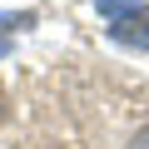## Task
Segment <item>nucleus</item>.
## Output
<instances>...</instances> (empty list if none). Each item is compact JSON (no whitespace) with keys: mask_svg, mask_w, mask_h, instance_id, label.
I'll return each instance as SVG.
<instances>
[{"mask_svg":"<svg viewBox=\"0 0 149 149\" xmlns=\"http://www.w3.org/2000/svg\"><path fill=\"white\" fill-rule=\"evenodd\" d=\"M30 20H35V15H10V20H0V55H10V35H5V30H10V25H30Z\"/></svg>","mask_w":149,"mask_h":149,"instance_id":"obj_2","label":"nucleus"},{"mask_svg":"<svg viewBox=\"0 0 149 149\" xmlns=\"http://www.w3.org/2000/svg\"><path fill=\"white\" fill-rule=\"evenodd\" d=\"M134 5H139V0H100L104 15H124V10H134Z\"/></svg>","mask_w":149,"mask_h":149,"instance_id":"obj_3","label":"nucleus"},{"mask_svg":"<svg viewBox=\"0 0 149 149\" xmlns=\"http://www.w3.org/2000/svg\"><path fill=\"white\" fill-rule=\"evenodd\" d=\"M109 40L124 50H149V5H134L109 20Z\"/></svg>","mask_w":149,"mask_h":149,"instance_id":"obj_1","label":"nucleus"},{"mask_svg":"<svg viewBox=\"0 0 149 149\" xmlns=\"http://www.w3.org/2000/svg\"><path fill=\"white\" fill-rule=\"evenodd\" d=\"M0 114H5V100H0Z\"/></svg>","mask_w":149,"mask_h":149,"instance_id":"obj_5","label":"nucleus"},{"mask_svg":"<svg viewBox=\"0 0 149 149\" xmlns=\"http://www.w3.org/2000/svg\"><path fill=\"white\" fill-rule=\"evenodd\" d=\"M129 149H149V124H144V129H139V134L129 139Z\"/></svg>","mask_w":149,"mask_h":149,"instance_id":"obj_4","label":"nucleus"}]
</instances>
